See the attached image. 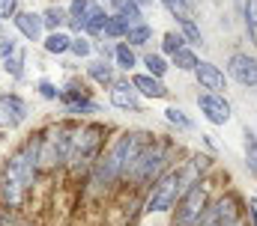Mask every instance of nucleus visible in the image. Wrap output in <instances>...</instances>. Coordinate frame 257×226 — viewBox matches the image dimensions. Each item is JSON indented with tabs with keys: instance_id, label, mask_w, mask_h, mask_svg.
<instances>
[{
	"instance_id": "obj_34",
	"label": "nucleus",
	"mask_w": 257,
	"mask_h": 226,
	"mask_svg": "<svg viewBox=\"0 0 257 226\" xmlns=\"http://www.w3.org/2000/svg\"><path fill=\"white\" fill-rule=\"evenodd\" d=\"M21 66H24V54H12L9 60H3V68H6L12 78H21V74H24Z\"/></svg>"
},
{
	"instance_id": "obj_39",
	"label": "nucleus",
	"mask_w": 257,
	"mask_h": 226,
	"mask_svg": "<svg viewBox=\"0 0 257 226\" xmlns=\"http://www.w3.org/2000/svg\"><path fill=\"white\" fill-rule=\"evenodd\" d=\"M248 214H251V220H254V226H257V200H251V208H248Z\"/></svg>"
},
{
	"instance_id": "obj_28",
	"label": "nucleus",
	"mask_w": 257,
	"mask_h": 226,
	"mask_svg": "<svg viewBox=\"0 0 257 226\" xmlns=\"http://www.w3.org/2000/svg\"><path fill=\"white\" fill-rule=\"evenodd\" d=\"M245 33H248V39L254 42V48H257V0L245 3Z\"/></svg>"
},
{
	"instance_id": "obj_1",
	"label": "nucleus",
	"mask_w": 257,
	"mask_h": 226,
	"mask_svg": "<svg viewBox=\"0 0 257 226\" xmlns=\"http://www.w3.org/2000/svg\"><path fill=\"white\" fill-rule=\"evenodd\" d=\"M153 140H150V134H141V131H132V134H120L114 143H111V149L105 152V155H99L96 161H93V184L96 188H108V184H114L117 178H123L126 176L128 164L141 155V149H147Z\"/></svg>"
},
{
	"instance_id": "obj_32",
	"label": "nucleus",
	"mask_w": 257,
	"mask_h": 226,
	"mask_svg": "<svg viewBox=\"0 0 257 226\" xmlns=\"http://www.w3.org/2000/svg\"><path fill=\"white\" fill-rule=\"evenodd\" d=\"M69 51L75 56H90L93 54V42H90L87 36H75V39L69 42Z\"/></svg>"
},
{
	"instance_id": "obj_37",
	"label": "nucleus",
	"mask_w": 257,
	"mask_h": 226,
	"mask_svg": "<svg viewBox=\"0 0 257 226\" xmlns=\"http://www.w3.org/2000/svg\"><path fill=\"white\" fill-rule=\"evenodd\" d=\"M15 12H18V0H0V21L12 18Z\"/></svg>"
},
{
	"instance_id": "obj_2",
	"label": "nucleus",
	"mask_w": 257,
	"mask_h": 226,
	"mask_svg": "<svg viewBox=\"0 0 257 226\" xmlns=\"http://www.w3.org/2000/svg\"><path fill=\"white\" fill-rule=\"evenodd\" d=\"M105 134V128L102 125H84V128H78L75 134H72V146H69V158H66V164L72 172H81V170L93 167V161L99 158V149H102V137Z\"/></svg>"
},
{
	"instance_id": "obj_24",
	"label": "nucleus",
	"mask_w": 257,
	"mask_h": 226,
	"mask_svg": "<svg viewBox=\"0 0 257 226\" xmlns=\"http://www.w3.org/2000/svg\"><path fill=\"white\" fill-rule=\"evenodd\" d=\"M171 56H174V66H177L180 72H194V66L200 62V60H197V54H194V51H189L186 45H183L180 51H174Z\"/></svg>"
},
{
	"instance_id": "obj_6",
	"label": "nucleus",
	"mask_w": 257,
	"mask_h": 226,
	"mask_svg": "<svg viewBox=\"0 0 257 226\" xmlns=\"http://www.w3.org/2000/svg\"><path fill=\"white\" fill-rule=\"evenodd\" d=\"M168 164V152H165V146L162 143H150L147 149H141V155L128 164L126 176L123 178H132V182H156L159 178V172L165 170Z\"/></svg>"
},
{
	"instance_id": "obj_19",
	"label": "nucleus",
	"mask_w": 257,
	"mask_h": 226,
	"mask_svg": "<svg viewBox=\"0 0 257 226\" xmlns=\"http://www.w3.org/2000/svg\"><path fill=\"white\" fill-rule=\"evenodd\" d=\"M111 9H114V15H120L123 21H128V27L132 24H141V6H135L132 0H111Z\"/></svg>"
},
{
	"instance_id": "obj_31",
	"label": "nucleus",
	"mask_w": 257,
	"mask_h": 226,
	"mask_svg": "<svg viewBox=\"0 0 257 226\" xmlns=\"http://www.w3.org/2000/svg\"><path fill=\"white\" fill-rule=\"evenodd\" d=\"M165 119H168L171 125H177V128H183V131H189V128H192V119H189L186 113L180 110V108H168V110H165Z\"/></svg>"
},
{
	"instance_id": "obj_5",
	"label": "nucleus",
	"mask_w": 257,
	"mask_h": 226,
	"mask_svg": "<svg viewBox=\"0 0 257 226\" xmlns=\"http://www.w3.org/2000/svg\"><path fill=\"white\" fill-rule=\"evenodd\" d=\"M180 194H183L180 172H177V170H168L165 176H159V178L153 182V188H150V194H147V202H144V212H147V214H162V212H168V208L177 206Z\"/></svg>"
},
{
	"instance_id": "obj_21",
	"label": "nucleus",
	"mask_w": 257,
	"mask_h": 226,
	"mask_svg": "<svg viewBox=\"0 0 257 226\" xmlns=\"http://www.w3.org/2000/svg\"><path fill=\"white\" fill-rule=\"evenodd\" d=\"M69 42H72V39H69L66 33L54 30V33H48V39H45V51L60 56V54H66V51H69Z\"/></svg>"
},
{
	"instance_id": "obj_40",
	"label": "nucleus",
	"mask_w": 257,
	"mask_h": 226,
	"mask_svg": "<svg viewBox=\"0 0 257 226\" xmlns=\"http://www.w3.org/2000/svg\"><path fill=\"white\" fill-rule=\"evenodd\" d=\"M221 226H245V220H242V218H236V220H227V224H221Z\"/></svg>"
},
{
	"instance_id": "obj_10",
	"label": "nucleus",
	"mask_w": 257,
	"mask_h": 226,
	"mask_svg": "<svg viewBox=\"0 0 257 226\" xmlns=\"http://www.w3.org/2000/svg\"><path fill=\"white\" fill-rule=\"evenodd\" d=\"M227 72H230V78L239 80L242 86H257V56L233 54L227 60Z\"/></svg>"
},
{
	"instance_id": "obj_38",
	"label": "nucleus",
	"mask_w": 257,
	"mask_h": 226,
	"mask_svg": "<svg viewBox=\"0 0 257 226\" xmlns=\"http://www.w3.org/2000/svg\"><path fill=\"white\" fill-rule=\"evenodd\" d=\"M12 54H15V39H12V36H9V39H6V36H0V56H3V60H9Z\"/></svg>"
},
{
	"instance_id": "obj_26",
	"label": "nucleus",
	"mask_w": 257,
	"mask_h": 226,
	"mask_svg": "<svg viewBox=\"0 0 257 226\" xmlns=\"http://www.w3.org/2000/svg\"><path fill=\"white\" fill-rule=\"evenodd\" d=\"M245 167L257 178V137H254V131H248V128H245Z\"/></svg>"
},
{
	"instance_id": "obj_35",
	"label": "nucleus",
	"mask_w": 257,
	"mask_h": 226,
	"mask_svg": "<svg viewBox=\"0 0 257 226\" xmlns=\"http://www.w3.org/2000/svg\"><path fill=\"white\" fill-rule=\"evenodd\" d=\"M183 36L180 33H165V39H162V48H165V54H174V51H180L183 48Z\"/></svg>"
},
{
	"instance_id": "obj_18",
	"label": "nucleus",
	"mask_w": 257,
	"mask_h": 226,
	"mask_svg": "<svg viewBox=\"0 0 257 226\" xmlns=\"http://www.w3.org/2000/svg\"><path fill=\"white\" fill-rule=\"evenodd\" d=\"M87 74H90L96 84H102V86H111V84H114V68H111L105 60H90V62H87Z\"/></svg>"
},
{
	"instance_id": "obj_16",
	"label": "nucleus",
	"mask_w": 257,
	"mask_h": 226,
	"mask_svg": "<svg viewBox=\"0 0 257 226\" xmlns=\"http://www.w3.org/2000/svg\"><path fill=\"white\" fill-rule=\"evenodd\" d=\"M21 200H24V188L9 172H3L0 176V202H3V208H18Z\"/></svg>"
},
{
	"instance_id": "obj_36",
	"label": "nucleus",
	"mask_w": 257,
	"mask_h": 226,
	"mask_svg": "<svg viewBox=\"0 0 257 226\" xmlns=\"http://www.w3.org/2000/svg\"><path fill=\"white\" fill-rule=\"evenodd\" d=\"M36 90H39V96H42V98H48V102H57V98H60V90H57L51 80H39V86H36Z\"/></svg>"
},
{
	"instance_id": "obj_17",
	"label": "nucleus",
	"mask_w": 257,
	"mask_h": 226,
	"mask_svg": "<svg viewBox=\"0 0 257 226\" xmlns=\"http://www.w3.org/2000/svg\"><path fill=\"white\" fill-rule=\"evenodd\" d=\"M105 21H108L105 6L96 3V0H90V9H87V15H84V33H102Z\"/></svg>"
},
{
	"instance_id": "obj_41",
	"label": "nucleus",
	"mask_w": 257,
	"mask_h": 226,
	"mask_svg": "<svg viewBox=\"0 0 257 226\" xmlns=\"http://www.w3.org/2000/svg\"><path fill=\"white\" fill-rule=\"evenodd\" d=\"M132 3H135V6H150L153 0H132Z\"/></svg>"
},
{
	"instance_id": "obj_27",
	"label": "nucleus",
	"mask_w": 257,
	"mask_h": 226,
	"mask_svg": "<svg viewBox=\"0 0 257 226\" xmlns=\"http://www.w3.org/2000/svg\"><path fill=\"white\" fill-rule=\"evenodd\" d=\"M162 6L177 18V21H183V18H192V0H162Z\"/></svg>"
},
{
	"instance_id": "obj_14",
	"label": "nucleus",
	"mask_w": 257,
	"mask_h": 226,
	"mask_svg": "<svg viewBox=\"0 0 257 226\" xmlns=\"http://www.w3.org/2000/svg\"><path fill=\"white\" fill-rule=\"evenodd\" d=\"M111 104L120 110H138V92L128 80H114L111 84Z\"/></svg>"
},
{
	"instance_id": "obj_29",
	"label": "nucleus",
	"mask_w": 257,
	"mask_h": 226,
	"mask_svg": "<svg viewBox=\"0 0 257 226\" xmlns=\"http://www.w3.org/2000/svg\"><path fill=\"white\" fill-rule=\"evenodd\" d=\"M114 56H117V66H120V68H126V72H132V68H135V62H138V60H135V54H132V48H128L126 42H123V45H117Z\"/></svg>"
},
{
	"instance_id": "obj_22",
	"label": "nucleus",
	"mask_w": 257,
	"mask_h": 226,
	"mask_svg": "<svg viewBox=\"0 0 257 226\" xmlns=\"http://www.w3.org/2000/svg\"><path fill=\"white\" fill-rule=\"evenodd\" d=\"M128 30V21H123L120 15H108V21H105V27H102V33L108 36V39H123Z\"/></svg>"
},
{
	"instance_id": "obj_20",
	"label": "nucleus",
	"mask_w": 257,
	"mask_h": 226,
	"mask_svg": "<svg viewBox=\"0 0 257 226\" xmlns=\"http://www.w3.org/2000/svg\"><path fill=\"white\" fill-rule=\"evenodd\" d=\"M87 9H90V0H72V6H69V24L75 27V30H84V15H87Z\"/></svg>"
},
{
	"instance_id": "obj_25",
	"label": "nucleus",
	"mask_w": 257,
	"mask_h": 226,
	"mask_svg": "<svg viewBox=\"0 0 257 226\" xmlns=\"http://www.w3.org/2000/svg\"><path fill=\"white\" fill-rule=\"evenodd\" d=\"M66 21H69V15H66L60 6H51V9H45V12H42V27H51V33H54V30H60Z\"/></svg>"
},
{
	"instance_id": "obj_13",
	"label": "nucleus",
	"mask_w": 257,
	"mask_h": 226,
	"mask_svg": "<svg viewBox=\"0 0 257 226\" xmlns=\"http://www.w3.org/2000/svg\"><path fill=\"white\" fill-rule=\"evenodd\" d=\"M12 21H15V27H18V33L24 36V39H30V42H39V36H42V15L39 12H15L12 15Z\"/></svg>"
},
{
	"instance_id": "obj_3",
	"label": "nucleus",
	"mask_w": 257,
	"mask_h": 226,
	"mask_svg": "<svg viewBox=\"0 0 257 226\" xmlns=\"http://www.w3.org/2000/svg\"><path fill=\"white\" fill-rule=\"evenodd\" d=\"M72 128L57 122L48 131L39 134V167L45 170H57L60 164H66L69 158V146H72Z\"/></svg>"
},
{
	"instance_id": "obj_30",
	"label": "nucleus",
	"mask_w": 257,
	"mask_h": 226,
	"mask_svg": "<svg viewBox=\"0 0 257 226\" xmlns=\"http://www.w3.org/2000/svg\"><path fill=\"white\" fill-rule=\"evenodd\" d=\"M144 66L150 68V74H153V78H162V74L168 72L165 56H159V54H147V56H144Z\"/></svg>"
},
{
	"instance_id": "obj_8",
	"label": "nucleus",
	"mask_w": 257,
	"mask_h": 226,
	"mask_svg": "<svg viewBox=\"0 0 257 226\" xmlns=\"http://www.w3.org/2000/svg\"><path fill=\"white\" fill-rule=\"evenodd\" d=\"M236 218H242L239 214V200L233 194H224L212 206H206V212L197 220V226H221V224H227V220H236Z\"/></svg>"
},
{
	"instance_id": "obj_33",
	"label": "nucleus",
	"mask_w": 257,
	"mask_h": 226,
	"mask_svg": "<svg viewBox=\"0 0 257 226\" xmlns=\"http://www.w3.org/2000/svg\"><path fill=\"white\" fill-rule=\"evenodd\" d=\"M180 27H183L186 42H192V45H200V42H203V39H200V30H197V24H194L192 18H183V21H180Z\"/></svg>"
},
{
	"instance_id": "obj_11",
	"label": "nucleus",
	"mask_w": 257,
	"mask_h": 226,
	"mask_svg": "<svg viewBox=\"0 0 257 226\" xmlns=\"http://www.w3.org/2000/svg\"><path fill=\"white\" fill-rule=\"evenodd\" d=\"M194 74H197V80H200V86L203 90H209V92H224L227 90V80H224V72L218 68V66H212V62H197L194 66Z\"/></svg>"
},
{
	"instance_id": "obj_12",
	"label": "nucleus",
	"mask_w": 257,
	"mask_h": 226,
	"mask_svg": "<svg viewBox=\"0 0 257 226\" xmlns=\"http://www.w3.org/2000/svg\"><path fill=\"white\" fill-rule=\"evenodd\" d=\"M0 113H3V122H6L9 128H18V125L27 119V104H24L18 96L3 92V96H0Z\"/></svg>"
},
{
	"instance_id": "obj_23",
	"label": "nucleus",
	"mask_w": 257,
	"mask_h": 226,
	"mask_svg": "<svg viewBox=\"0 0 257 226\" xmlns=\"http://www.w3.org/2000/svg\"><path fill=\"white\" fill-rule=\"evenodd\" d=\"M150 36H153V27L150 24H132L126 30V39H128V45H147L150 42Z\"/></svg>"
},
{
	"instance_id": "obj_4",
	"label": "nucleus",
	"mask_w": 257,
	"mask_h": 226,
	"mask_svg": "<svg viewBox=\"0 0 257 226\" xmlns=\"http://www.w3.org/2000/svg\"><path fill=\"white\" fill-rule=\"evenodd\" d=\"M36 170H39V134L30 137L27 143H21V146L6 158V170H3V172H9L24 190H30L33 182H36Z\"/></svg>"
},
{
	"instance_id": "obj_15",
	"label": "nucleus",
	"mask_w": 257,
	"mask_h": 226,
	"mask_svg": "<svg viewBox=\"0 0 257 226\" xmlns=\"http://www.w3.org/2000/svg\"><path fill=\"white\" fill-rule=\"evenodd\" d=\"M132 86H135V92H141L144 98H165V96H168V86H165L159 78H153V74H135V78H132Z\"/></svg>"
},
{
	"instance_id": "obj_7",
	"label": "nucleus",
	"mask_w": 257,
	"mask_h": 226,
	"mask_svg": "<svg viewBox=\"0 0 257 226\" xmlns=\"http://www.w3.org/2000/svg\"><path fill=\"white\" fill-rule=\"evenodd\" d=\"M206 212V184L194 182L192 188H186L177 200V218L174 226H197V220Z\"/></svg>"
},
{
	"instance_id": "obj_9",
	"label": "nucleus",
	"mask_w": 257,
	"mask_h": 226,
	"mask_svg": "<svg viewBox=\"0 0 257 226\" xmlns=\"http://www.w3.org/2000/svg\"><path fill=\"white\" fill-rule=\"evenodd\" d=\"M197 108L203 110V116H206L212 125L230 122V104H227V98L218 96V92H203V96H197Z\"/></svg>"
}]
</instances>
